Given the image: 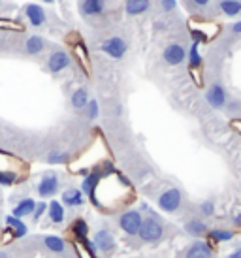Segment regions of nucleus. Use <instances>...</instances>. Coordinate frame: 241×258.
<instances>
[{"label": "nucleus", "mask_w": 241, "mask_h": 258, "mask_svg": "<svg viewBox=\"0 0 241 258\" xmlns=\"http://www.w3.org/2000/svg\"><path fill=\"white\" fill-rule=\"evenodd\" d=\"M185 258H213L211 243H209V241H204V239H196V241L187 249Z\"/></svg>", "instance_id": "9d476101"}, {"label": "nucleus", "mask_w": 241, "mask_h": 258, "mask_svg": "<svg viewBox=\"0 0 241 258\" xmlns=\"http://www.w3.org/2000/svg\"><path fill=\"white\" fill-rule=\"evenodd\" d=\"M200 213L204 217H213L215 215V202L213 200H204L200 204Z\"/></svg>", "instance_id": "c85d7f7f"}, {"label": "nucleus", "mask_w": 241, "mask_h": 258, "mask_svg": "<svg viewBox=\"0 0 241 258\" xmlns=\"http://www.w3.org/2000/svg\"><path fill=\"white\" fill-rule=\"evenodd\" d=\"M63 204L64 208H81L83 204H85V196H83V192L79 190V188H66L63 192Z\"/></svg>", "instance_id": "9b49d317"}, {"label": "nucleus", "mask_w": 241, "mask_h": 258, "mask_svg": "<svg viewBox=\"0 0 241 258\" xmlns=\"http://www.w3.org/2000/svg\"><path fill=\"white\" fill-rule=\"evenodd\" d=\"M149 8H151L149 0H127V2H125V12H127L128 15L145 14Z\"/></svg>", "instance_id": "f3484780"}, {"label": "nucleus", "mask_w": 241, "mask_h": 258, "mask_svg": "<svg viewBox=\"0 0 241 258\" xmlns=\"http://www.w3.org/2000/svg\"><path fill=\"white\" fill-rule=\"evenodd\" d=\"M181 204H183V194L175 186L162 190L156 198V208L164 213H175V211H179Z\"/></svg>", "instance_id": "f03ea898"}, {"label": "nucleus", "mask_w": 241, "mask_h": 258, "mask_svg": "<svg viewBox=\"0 0 241 258\" xmlns=\"http://www.w3.org/2000/svg\"><path fill=\"white\" fill-rule=\"evenodd\" d=\"M43 245H45V249H49L51 252H57V254L66 251V241L61 236H45Z\"/></svg>", "instance_id": "aec40b11"}, {"label": "nucleus", "mask_w": 241, "mask_h": 258, "mask_svg": "<svg viewBox=\"0 0 241 258\" xmlns=\"http://www.w3.org/2000/svg\"><path fill=\"white\" fill-rule=\"evenodd\" d=\"M42 2H47V4H51V2H55V0H42Z\"/></svg>", "instance_id": "58836bf2"}, {"label": "nucleus", "mask_w": 241, "mask_h": 258, "mask_svg": "<svg viewBox=\"0 0 241 258\" xmlns=\"http://www.w3.org/2000/svg\"><path fill=\"white\" fill-rule=\"evenodd\" d=\"M106 10V0H85L81 4L83 15H100Z\"/></svg>", "instance_id": "6ab92c4d"}, {"label": "nucleus", "mask_w": 241, "mask_h": 258, "mask_svg": "<svg viewBox=\"0 0 241 258\" xmlns=\"http://www.w3.org/2000/svg\"><path fill=\"white\" fill-rule=\"evenodd\" d=\"M230 124H232V128H234L235 132H239L241 134V119H235V121H232Z\"/></svg>", "instance_id": "473e14b6"}, {"label": "nucleus", "mask_w": 241, "mask_h": 258, "mask_svg": "<svg viewBox=\"0 0 241 258\" xmlns=\"http://www.w3.org/2000/svg\"><path fill=\"white\" fill-rule=\"evenodd\" d=\"M85 111H87V117H89L91 121H94V119L98 117V113H100L98 102H96V100H89V104L85 106Z\"/></svg>", "instance_id": "c756f323"}, {"label": "nucleus", "mask_w": 241, "mask_h": 258, "mask_svg": "<svg viewBox=\"0 0 241 258\" xmlns=\"http://www.w3.org/2000/svg\"><path fill=\"white\" fill-rule=\"evenodd\" d=\"M185 232L192 237H204L209 232V226L206 224L204 219H189V221L185 222Z\"/></svg>", "instance_id": "f8f14e48"}, {"label": "nucleus", "mask_w": 241, "mask_h": 258, "mask_svg": "<svg viewBox=\"0 0 241 258\" xmlns=\"http://www.w3.org/2000/svg\"><path fill=\"white\" fill-rule=\"evenodd\" d=\"M219 8L222 10V14L228 17H234V15L241 14V2L239 0H220Z\"/></svg>", "instance_id": "b1692460"}, {"label": "nucleus", "mask_w": 241, "mask_h": 258, "mask_svg": "<svg viewBox=\"0 0 241 258\" xmlns=\"http://www.w3.org/2000/svg\"><path fill=\"white\" fill-rule=\"evenodd\" d=\"M45 49V40L42 36H30L25 43V51L29 53V55H38V53H42Z\"/></svg>", "instance_id": "5701e85b"}, {"label": "nucleus", "mask_w": 241, "mask_h": 258, "mask_svg": "<svg viewBox=\"0 0 241 258\" xmlns=\"http://www.w3.org/2000/svg\"><path fill=\"white\" fill-rule=\"evenodd\" d=\"M138 237L142 239L143 243H160L164 239V226L162 222L158 221L155 215H149L147 219H143L142 228H140V234Z\"/></svg>", "instance_id": "f257e3e1"}, {"label": "nucleus", "mask_w": 241, "mask_h": 258, "mask_svg": "<svg viewBox=\"0 0 241 258\" xmlns=\"http://www.w3.org/2000/svg\"><path fill=\"white\" fill-rule=\"evenodd\" d=\"M61 188V181L55 172H45L42 175V179L38 181L36 185V192L40 198H53Z\"/></svg>", "instance_id": "20e7f679"}, {"label": "nucleus", "mask_w": 241, "mask_h": 258, "mask_svg": "<svg viewBox=\"0 0 241 258\" xmlns=\"http://www.w3.org/2000/svg\"><path fill=\"white\" fill-rule=\"evenodd\" d=\"M92 245H94V249L100 252H104V254H109V252L115 251V247H117V241H115L113 234L109 232L107 228H100L96 232V236L92 239Z\"/></svg>", "instance_id": "423d86ee"}, {"label": "nucleus", "mask_w": 241, "mask_h": 258, "mask_svg": "<svg viewBox=\"0 0 241 258\" xmlns=\"http://www.w3.org/2000/svg\"><path fill=\"white\" fill-rule=\"evenodd\" d=\"M239 2H241V0H239Z\"/></svg>", "instance_id": "ea45409f"}, {"label": "nucleus", "mask_w": 241, "mask_h": 258, "mask_svg": "<svg viewBox=\"0 0 241 258\" xmlns=\"http://www.w3.org/2000/svg\"><path fill=\"white\" fill-rule=\"evenodd\" d=\"M36 209V202L32 200V198H23L17 206L14 208V213L12 215L17 217V219H23V217H32V213H34Z\"/></svg>", "instance_id": "dca6fc26"}, {"label": "nucleus", "mask_w": 241, "mask_h": 258, "mask_svg": "<svg viewBox=\"0 0 241 258\" xmlns=\"http://www.w3.org/2000/svg\"><path fill=\"white\" fill-rule=\"evenodd\" d=\"M226 258H241V247H237V249H234V251L230 252Z\"/></svg>", "instance_id": "f704fd0d"}, {"label": "nucleus", "mask_w": 241, "mask_h": 258, "mask_svg": "<svg viewBox=\"0 0 241 258\" xmlns=\"http://www.w3.org/2000/svg\"><path fill=\"white\" fill-rule=\"evenodd\" d=\"M45 213H47V204H45V202H38V204H36L34 213H32V219L38 222L43 215H45Z\"/></svg>", "instance_id": "7c9ffc66"}, {"label": "nucleus", "mask_w": 241, "mask_h": 258, "mask_svg": "<svg viewBox=\"0 0 241 258\" xmlns=\"http://www.w3.org/2000/svg\"><path fill=\"white\" fill-rule=\"evenodd\" d=\"M100 49L104 51L107 57L117 58V60H119V58L125 57V53L128 51V43L120 36H111L100 45Z\"/></svg>", "instance_id": "39448f33"}, {"label": "nucleus", "mask_w": 241, "mask_h": 258, "mask_svg": "<svg viewBox=\"0 0 241 258\" xmlns=\"http://www.w3.org/2000/svg\"><path fill=\"white\" fill-rule=\"evenodd\" d=\"M232 222H234V226H237V228H239V226H241V213H237V215H234V219H232Z\"/></svg>", "instance_id": "c9c22d12"}, {"label": "nucleus", "mask_w": 241, "mask_h": 258, "mask_svg": "<svg viewBox=\"0 0 241 258\" xmlns=\"http://www.w3.org/2000/svg\"><path fill=\"white\" fill-rule=\"evenodd\" d=\"M192 2H194L198 8H204V6H207V4H209V0H192Z\"/></svg>", "instance_id": "e433bc0d"}, {"label": "nucleus", "mask_w": 241, "mask_h": 258, "mask_svg": "<svg viewBox=\"0 0 241 258\" xmlns=\"http://www.w3.org/2000/svg\"><path fill=\"white\" fill-rule=\"evenodd\" d=\"M17 179H19L17 172H2L0 170V185L2 186H12Z\"/></svg>", "instance_id": "cd10ccee"}, {"label": "nucleus", "mask_w": 241, "mask_h": 258, "mask_svg": "<svg viewBox=\"0 0 241 258\" xmlns=\"http://www.w3.org/2000/svg\"><path fill=\"white\" fill-rule=\"evenodd\" d=\"M70 66V55L66 51H53L47 58V70L51 74H58L63 72L64 68Z\"/></svg>", "instance_id": "6e6552de"}, {"label": "nucleus", "mask_w": 241, "mask_h": 258, "mask_svg": "<svg viewBox=\"0 0 241 258\" xmlns=\"http://www.w3.org/2000/svg\"><path fill=\"white\" fill-rule=\"evenodd\" d=\"M143 215L138 209H127L119 215V228L127 234V236H138L140 228H142Z\"/></svg>", "instance_id": "7ed1b4c3"}, {"label": "nucleus", "mask_w": 241, "mask_h": 258, "mask_svg": "<svg viewBox=\"0 0 241 258\" xmlns=\"http://www.w3.org/2000/svg\"><path fill=\"white\" fill-rule=\"evenodd\" d=\"M0 258H10V254H8V252H4V251H0Z\"/></svg>", "instance_id": "4c0bfd02"}, {"label": "nucleus", "mask_w": 241, "mask_h": 258, "mask_svg": "<svg viewBox=\"0 0 241 258\" xmlns=\"http://www.w3.org/2000/svg\"><path fill=\"white\" fill-rule=\"evenodd\" d=\"M206 236L209 237L211 243H226V241L234 239V232L226 228H215V230H209Z\"/></svg>", "instance_id": "a211bd4d"}, {"label": "nucleus", "mask_w": 241, "mask_h": 258, "mask_svg": "<svg viewBox=\"0 0 241 258\" xmlns=\"http://www.w3.org/2000/svg\"><path fill=\"white\" fill-rule=\"evenodd\" d=\"M4 221H6L8 228L12 230L14 237H25L29 234V226L23 222V219H17V217H14V215H6Z\"/></svg>", "instance_id": "2eb2a0df"}, {"label": "nucleus", "mask_w": 241, "mask_h": 258, "mask_svg": "<svg viewBox=\"0 0 241 258\" xmlns=\"http://www.w3.org/2000/svg\"><path fill=\"white\" fill-rule=\"evenodd\" d=\"M25 15H27V19L30 21L32 27H42L45 23V12L38 4H27L25 6Z\"/></svg>", "instance_id": "ddd939ff"}, {"label": "nucleus", "mask_w": 241, "mask_h": 258, "mask_svg": "<svg viewBox=\"0 0 241 258\" xmlns=\"http://www.w3.org/2000/svg\"><path fill=\"white\" fill-rule=\"evenodd\" d=\"M74 53H76V57L79 58V62L81 66H85V70H89V53H87V47L85 43H76L74 45Z\"/></svg>", "instance_id": "a878e982"}, {"label": "nucleus", "mask_w": 241, "mask_h": 258, "mask_svg": "<svg viewBox=\"0 0 241 258\" xmlns=\"http://www.w3.org/2000/svg\"><path fill=\"white\" fill-rule=\"evenodd\" d=\"M164 60H166V64L170 66H177L181 64L185 58H187V51L181 43H170L162 53Z\"/></svg>", "instance_id": "1a4fd4ad"}, {"label": "nucleus", "mask_w": 241, "mask_h": 258, "mask_svg": "<svg viewBox=\"0 0 241 258\" xmlns=\"http://www.w3.org/2000/svg\"><path fill=\"white\" fill-rule=\"evenodd\" d=\"M206 100L207 104L215 109H222L226 106V91L220 83H213L206 93Z\"/></svg>", "instance_id": "0eeeda50"}, {"label": "nucleus", "mask_w": 241, "mask_h": 258, "mask_svg": "<svg viewBox=\"0 0 241 258\" xmlns=\"http://www.w3.org/2000/svg\"><path fill=\"white\" fill-rule=\"evenodd\" d=\"M160 2H162V8L166 12H171V10H175V6H177L175 0H160Z\"/></svg>", "instance_id": "2f4dec72"}, {"label": "nucleus", "mask_w": 241, "mask_h": 258, "mask_svg": "<svg viewBox=\"0 0 241 258\" xmlns=\"http://www.w3.org/2000/svg\"><path fill=\"white\" fill-rule=\"evenodd\" d=\"M45 215L49 217V221L53 224H63L64 219H66V211H64V206L58 200H51L47 204V213Z\"/></svg>", "instance_id": "4468645a"}, {"label": "nucleus", "mask_w": 241, "mask_h": 258, "mask_svg": "<svg viewBox=\"0 0 241 258\" xmlns=\"http://www.w3.org/2000/svg\"><path fill=\"white\" fill-rule=\"evenodd\" d=\"M72 234L76 236V239H79V241H83V239H87L89 237V224H87L85 219H81V217H78L76 221L72 222Z\"/></svg>", "instance_id": "412c9836"}, {"label": "nucleus", "mask_w": 241, "mask_h": 258, "mask_svg": "<svg viewBox=\"0 0 241 258\" xmlns=\"http://www.w3.org/2000/svg\"><path fill=\"white\" fill-rule=\"evenodd\" d=\"M89 100H91V98H89V93H87L85 89H76L70 98V104L74 109H85Z\"/></svg>", "instance_id": "4be33fe9"}, {"label": "nucleus", "mask_w": 241, "mask_h": 258, "mask_svg": "<svg viewBox=\"0 0 241 258\" xmlns=\"http://www.w3.org/2000/svg\"><path fill=\"white\" fill-rule=\"evenodd\" d=\"M204 64V58L198 51V43H192L189 49V70H200Z\"/></svg>", "instance_id": "393cba45"}, {"label": "nucleus", "mask_w": 241, "mask_h": 258, "mask_svg": "<svg viewBox=\"0 0 241 258\" xmlns=\"http://www.w3.org/2000/svg\"><path fill=\"white\" fill-rule=\"evenodd\" d=\"M230 29H232V32H234V34H241V21L234 23V25H232Z\"/></svg>", "instance_id": "72a5a7b5"}, {"label": "nucleus", "mask_w": 241, "mask_h": 258, "mask_svg": "<svg viewBox=\"0 0 241 258\" xmlns=\"http://www.w3.org/2000/svg\"><path fill=\"white\" fill-rule=\"evenodd\" d=\"M68 158H70L68 153H64V151H53V153H49V157H47V162L49 164H64V162H68Z\"/></svg>", "instance_id": "bb28decb"}]
</instances>
